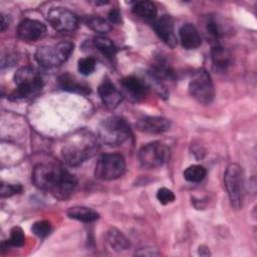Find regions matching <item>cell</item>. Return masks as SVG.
I'll use <instances>...</instances> for the list:
<instances>
[{
    "label": "cell",
    "mask_w": 257,
    "mask_h": 257,
    "mask_svg": "<svg viewBox=\"0 0 257 257\" xmlns=\"http://www.w3.org/2000/svg\"><path fill=\"white\" fill-rule=\"evenodd\" d=\"M31 179L36 188L50 193L58 200L68 199L76 187L75 177L55 164L36 165Z\"/></svg>",
    "instance_id": "obj_1"
},
{
    "label": "cell",
    "mask_w": 257,
    "mask_h": 257,
    "mask_svg": "<svg viewBox=\"0 0 257 257\" xmlns=\"http://www.w3.org/2000/svg\"><path fill=\"white\" fill-rule=\"evenodd\" d=\"M97 138L86 130H79L68 137L62 148L61 157L70 167H77L91 158L98 149Z\"/></svg>",
    "instance_id": "obj_2"
},
{
    "label": "cell",
    "mask_w": 257,
    "mask_h": 257,
    "mask_svg": "<svg viewBox=\"0 0 257 257\" xmlns=\"http://www.w3.org/2000/svg\"><path fill=\"white\" fill-rule=\"evenodd\" d=\"M14 82L17 88L10 95L12 100L33 98L43 88V79L40 73L31 66L20 67L14 74Z\"/></svg>",
    "instance_id": "obj_3"
},
{
    "label": "cell",
    "mask_w": 257,
    "mask_h": 257,
    "mask_svg": "<svg viewBox=\"0 0 257 257\" xmlns=\"http://www.w3.org/2000/svg\"><path fill=\"white\" fill-rule=\"evenodd\" d=\"M132 135V131L127 121L117 115L109 116L103 119L97 128V139L111 147L123 144Z\"/></svg>",
    "instance_id": "obj_4"
},
{
    "label": "cell",
    "mask_w": 257,
    "mask_h": 257,
    "mask_svg": "<svg viewBox=\"0 0 257 257\" xmlns=\"http://www.w3.org/2000/svg\"><path fill=\"white\" fill-rule=\"evenodd\" d=\"M74 49V44L70 41H60L53 45H43L37 48L34 57L43 67L52 68L65 62Z\"/></svg>",
    "instance_id": "obj_5"
},
{
    "label": "cell",
    "mask_w": 257,
    "mask_h": 257,
    "mask_svg": "<svg viewBox=\"0 0 257 257\" xmlns=\"http://www.w3.org/2000/svg\"><path fill=\"white\" fill-rule=\"evenodd\" d=\"M224 184L231 206L235 210L241 209L244 201L245 186L243 170L238 164L231 163L228 165L224 174Z\"/></svg>",
    "instance_id": "obj_6"
},
{
    "label": "cell",
    "mask_w": 257,
    "mask_h": 257,
    "mask_svg": "<svg viewBox=\"0 0 257 257\" xmlns=\"http://www.w3.org/2000/svg\"><path fill=\"white\" fill-rule=\"evenodd\" d=\"M125 172L124 158L118 153L101 155L94 168V177L100 181H113Z\"/></svg>",
    "instance_id": "obj_7"
},
{
    "label": "cell",
    "mask_w": 257,
    "mask_h": 257,
    "mask_svg": "<svg viewBox=\"0 0 257 257\" xmlns=\"http://www.w3.org/2000/svg\"><path fill=\"white\" fill-rule=\"evenodd\" d=\"M189 92L201 104H210L215 98V87L210 74L203 68L195 71L189 82Z\"/></svg>",
    "instance_id": "obj_8"
},
{
    "label": "cell",
    "mask_w": 257,
    "mask_h": 257,
    "mask_svg": "<svg viewBox=\"0 0 257 257\" xmlns=\"http://www.w3.org/2000/svg\"><path fill=\"white\" fill-rule=\"evenodd\" d=\"M170 151L161 142H152L141 148L139 160L142 167L146 169H157L162 167L169 159Z\"/></svg>",
    "instance_id": "obj_9"
},
{
    "label": "cell",
    "mask_w": 257,
    "mask_h": 257,
    "mask_svg": "<svg viewBox=\"0 0 257 257\" xmlns=\"http://www.w3.org/2000/svg\"><path fill=\"white\" fill-rule=\"evenodd\" d=\"M47 20L59 32H72L78 26L77 16L64 7L51 8L47 13Z\"/></svg>",
    "instance_id": "obj_10"
},
{
    "label": "cell",
    "mask_w": 257,
    "mask_h": 257,
    "mask_svg": "<svg viewBox=\"0 0 257 257\" xmlns=\"http://www.w3.org/2000/svg\"><path fill=\"white\" fill-rule=\"evenodd\" d=\"M46 32V26L35 19H24L17 27V37L23 41H36Z\"/></svg>",
    "instance_id": "obj_11"
},
{
    "label": "cell",
    "mask_w": 257,
    "mask_h": 257,
    "mask_svg": "<svg viewBox=\"0 0 257 257\" xmlns=\"http://www.w3.org/2000/svg\"><path fill=\"white\" fill-rule=\"evenodd\" d=\"M158 36L169 47L174 48L177 45V36L175 34L174 19L170 15H162L153 24Z\"/></svg>",
    "instance_id": "obj_12"
},
{
    "label": "cell",
    "mask_w": 257,
    "mask_h": 257,
    "mask_svg": "<svg viewBox=\"0 0 257 257\" xmlns=\"http://www.w3.org/2000/svg\"><path fill=\"white\" fill-rule=\"evenodd\" d=\"M136 127L145 134L158 135L169 131L171 121L162 116H144L136 122Z\"/></svg>",
    "instance_id": "obj_13"
},
{
    "label": "cell",
    "mask_w": 257,
    "mask_h": 257,
    "mask_svg": "<svg viewBox=\"0 0 257 257\" xmlns=\"http://www.w3.org/2000/svg\"><path fill=\"white\" fill-rule=\"evenodd\" d=\"M120 85L126 93V95H128V97L134 101L143 100L146 97L149 90V87L145 80L135 75L123 77L120 80Z\"/></svg>",
    "instance_id": "obj_14"
},
{
    "label": "cell",
    "mask_w": 257,
    "mask_h": 257,
    "mask_svg": "<svg viewBox=\"0 0 257 257\" xmlns=\"http://www.w3.org/2000/svg\"><path fill=\"white\" fill-rule=\"evenodd\" d=\"M98 94L104 105L108 108H115L122 100L121 92L108 79H103L98 86Z\"/></svg>",
    "instance_id": "obj_15"
},
{
    "label": "cell",
    "mask_w": 257,
    "mask_h": 257,
    "mask_svg": "<svg viewBox=\"0 0 257 257\" xmlns=\"http://www.w3.org/2000/svg\"><path fill=\"white\" fill-rule=\"evenodd\" d=\"M57 82L59 87L65 91L84 95L89 94L91 92L90 86L86 82L79 80L74 75H71L69 73H64L60 75L57 78Z\"/></svg>",
    "instance_id": "obj_16"
},
{
    "label": "cell",
    "mask_w": 257,
    "mask_h": 257,
    "mask_svg": "<svg viewBox=\"0 0 257 257\" xmlns=\"http://www.w3.org/2000/svg\"><path fill=\"white\" fill-rule=\"evenodd\" d=\"M179 36L182 46L188 50L196 49L202 43L201 36L197 28L191 23H186L180 28Z\"/></svg>",
    "instance_id": "obj_17"
},
{
    "label": "cell",
    "mask_w": 257,
    "mask_h": 257,
    "mask_svg": "<svg viewBox=\"0 0 257 257\" xmlns=\"http://www.w3.org/2000/svg\"><path fill=\"white\" fill-rule=\"evenodd\" d=\"M211 58L214 68L219 71L226 70L232 62L230 51L227 48L221 46L220 44H216L213 46L211 50Z\"/></svg>",
    "instance_id": "obj_18"
},
{
    "label": "cell",
    "mask_w": 257,
    "mask_h": 257,
    "mask_svg": "<svg viewBox=\"0 0 257 257\" xmlns=\"http://www.w3.org/2000/svg\"><path fill=\"white\" fill-rule=\"evenodd\" d=\"M153 76L162 80L163 82L166 80H174L176 78V72L172 66L168 64V62L163 58H158L153 64L149 71Z\"/></svg>",
    "instance_id": "obj_19"
},
{
    "label": "cell",
    "mask_w": 257,
    "mask_h": 257,
    "mask_svg": "<svg viewBox=\"0 0 257 257\" xmlns=\"http://www.w3.org/2000/svg\"><path fill=\"white\" fill-rule=\"evenodd\" d=\"M67 216L70 219L81 221L84 223H90L99 218V214L91 208L83 206H74L67 210Z\"/></svg>",
    "instance_id": "obj_20"
},
{
    "label": "cell",
    "mask_w": 257,
    "mask_h": 257,
    "mask_svg": "<svg viewBox=\"0 0 257 257\" xmlns=\"http://www.w3.org/2000/svg\"><path fill=\"white\" fill-rule=\"evenodd\" d=\"M106 241L115 251H124L130 248V241L127 238L115 228H110L106 232Z\"/></svg>",
    "instance_id": "obj_21"
},
{
    "label": "cell",
    "mask_w": 257,
    "mask_h": 257,
    "mask_svg": "<svg viewBox=\"0 0 257 257\" xmlns=\"http://www.w3.org/2000/svg\"><path fill=\"white\" fill-rule=\"evenodd\" d=\"M132 11L135 15L145 19H155L158 14L157 6L151 1L135 2Z\"/></svg>",
    "instance_id": "obj_22"
},
{
    "label": "cell",
    "mask_w": 257,
    "mask_h": 257,
    "mask_svg": "<svg viewBox=\"0 0 257 257\" xmlns=\"http://www.w3.org/2000/svg\"><path fill=\"white\" fill-rule=\"evenodd\" d=\"M93 46L106 58L112 59L116 54V46L113 44V42L104 36H96L92 40Z\"/></svg>",
    "instance_id": "obj_23"
},
{
    "label": "cell",
    "mask_w": 257,
    "mask_h": 257,
    "mask_svg": "<svg viewBox=\"0 0 257 257\" xmlns=\"http://www.w3.org/2000/svg\"><path fill=\"white\" fill-rule=\"evenodd\" d=\"M184 178L191 183H200L207 175V170L200 165H192L184 171Z\"/></svg>",
    "instance_id": "obj_24"
},
{
    "label": "cell",
    "mask_w": 257,
    "mask_h": 257,
    "mask_svg": "<svg viewBox=\"0 0 257 257\" xmlns=\"http://www.w3.org/2000/svg\"><path fill=\"white\" fill-rule=\"evenodd\" d=\"M86 25L97 33H107L111 29V24L99 16H89L85 20Z\"/></svg>",
    "instance_id": "obj_25"
},
{
    "label": "cell",
    "mask_w": 257,
    "mask_h": 257,
    "mask_svg": "<svg viewBox=\"0 0 257 257\" xmlns=\"http://www.w3.org/2000/svg\"><path fill=\"white\" fill-rule=\"evenodd\" d=\"M206 30H207V33L209 35V37L215 41L216 44L217 43V40L223 35V29L221 27V25L219 24V22L215 19V18H210L206 24ZM215 44V45H216Z\"/></svg>",
    "instance_id": "obj_26"
},
{
    "label": "cell",
    "mask_w": 257,
    "mask_h": 257,
    "mask_svg": "<svg viewBox=\"0 0 257 257\" xmlns=\"http://www.w3.org/2000/svg\"><path fill=\"white\" fill-rule=\"evenodd\" d=\"M51 229H52L51 223L47 220L37 221V222L33 223L32 227H31L32 233L39 238H44V237L48 236L49 233L51 232Z\"/></svg>",
    "instance_id": "obj_27"
},
{
    "label": "cell",
    "mask_w": 257,
    "mask_h": 257,
    "mask_svg": "<svg viewBox=\"0 0 257 257\" xmlns=\"http://www.w3.org/2000/svg\"><path fill=\"white\" fill-rule=\"evenodd\" d=\"M24 243H25V235L23 230L18 226L13 227L10 230V237L7 241V244L13 247H22Z\"/></svg>",
    "instance_id": "obj_28"
},
{
    "label": "cell",
    "mask_w": 257,
    "mask_h": 257,
    "mask_svg": "<svg viewBox=\"0 0 257 257\" xmlns=\"http://www.w3.org/2000/svg\"><path fill=\"white\" fill-rule=\"evenodd\" d=\"M96 61L93 57L87 56L80 58L77 63V69L82 75H89L91 74L95 69Z\"/></svg>",
    "instance_id": "obj_29"
},
{
    "label": "cell",
    "mask_w": 257,
    "mask_h": 257,
    "mask_svg": "<svg viewBox=\"0 0 257 257\" xmlns=\"http://www.w3.org/2000/svg\"><path fill=\"white\" fill-rule=\"evenodd\" d=\"M23 191V187L19 184H5L1 183L0 196L1 198H9L14 195L20 194Z\"/></svg>",
    "instance_id": "obj_30"
},
{
    "label": "cell",
    "mask_w": 257,
    "mask_h": 257,
    "mask_svg": "<svg viewBox=\"0 0 257 257\" xmlns=\"http://www.w3.org/2000/svg\"><path fill=\"white\" fill-rule=\"evenodd\" d=\"M157 199L162 205H168L173 203L176 199L175 194L168 188H161L157 192Z\"/></svg>",
    "instance_id": "obj_31"
},
{
    "label": "cell",
    "mask_w": 257,
    "mask_h": 257,
    "mask_svg": "<svg viewBox=\"0 0 257 257\" xmlns=\"http://www.w3.org/2000/svg\"><path fill=\"white\" fill-rule=\"evenodd\" d=\"M107 18H108V22L110 24H120L121 23V15H120V12L118 9L116 8H112L109 12H108V15H107Z\"/></svg>",
    "instance_id": "obj_32"
},
{
    "label": "cell",
    "mask_w": 257,
    "mask_h": 257,
    "mask_svg": "<svg viewBox=\"0 0 257 257\" xmlns=\"http://www.w3.org/2000/svg\"><path fill=\"white\" fill-rule=\"evenodd\" d=\"M136 254L138 255H145V256H153V255H159L158 252H155L153 249L151 250V252H148V249H141L140 251H138Z\"/></svg>",
    "instance_id": "obj_33"
},
{
    "label": "cell",
    "mask_w": 257,
    "mask_h": 257,
    "mask_svg": "<svg viewBox=\"0 0 257 257\" xmlns=\"http://www.w3.org/2000/svg\"><path fill=\"white\" fill-rule=\"evenodd\" d=\"M8 23L9 22H8V18H6V15L1 14V24H0L1 31H4L8 27V25H9Z\"/></svg>",
    "instance_id": "obj_34"
},
{
    "label": "cell",
    "mask_w": 257,
    "mask_h": 257,
    "mask_svg": "<svg viewBox=\"0 0 257 257\" xmlns=\"http://www.w3.org/2000/svg\"><path fill=\"white\" fill-rule=\"evenodd\" d=\"M199 254H200L201 256H208V255H210V251H209V249H208L207 247L201 246V247L199 248Z\"/></svg>",
    "instance_id": "obj_35"
}]
</instances>
